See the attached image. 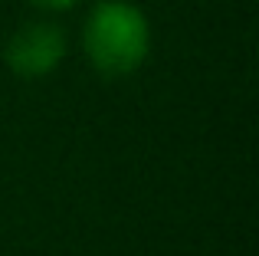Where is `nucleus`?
Segmentation results:
<instances>
[{
  "instance_id": "nucleus-1",
  "label": "nucleus",
  "mask_w": 259,
  "mask_h": 256,
  "mask_svg": "<svg viewBox=\"0 0 259 256\" xmlns=\"http://www.w3.org/2000/svg\"><path fill=\"white\" fill-rule=\"evenodd\" d=\"M82 53L99 76L125 79L151 53V23L132 0H99L82 23Z\"/></svg>"
},
{
  "instance_id": "nucleus-3",
  "label": "nucleus",
  "mask_w": 259,
  "mask_h": 256,
  "mask_svg": "<svg viewBox=\"0 0 259 256\" xmlns=\"http://www.w3.org/2000/svg\"><path fill=\"white\" fill-rule=\"evenodd\" d=\"M30 4L43 13H66V10H72L79 0H30Z\"/></svg>"
},
{
  "instance_id": "nucleus-2",
  "label": "nucleus",
  "mask_w": 259,
  "mask_h": 256,
  "mask_svg": "<svg viewBox=\"0 0 259 256\" xmlns=\"http://www.w3.org/2000/svg\"><path fill=\"white\" fill-rule=\"evenodd\" d=\"M69 53V36L53 20L23 23L4 46V63L20 79H46L63 66Z\"/></svg>"
}]
</instances>
